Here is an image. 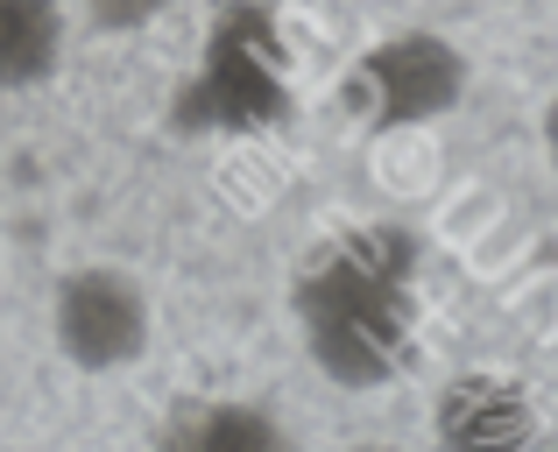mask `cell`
<instances>
[{
    "label": "cell",
    "mask_w": 558,
    "mask_h": 452,
    "mask_svg": "<svg viewBox=\"0 0 558 452\" xmlns=\"http://www.w3.org/2000/svg\"><path fill=\"white\" fill-rule=\"evenodd\" d=\"M50 332H57V354L85 375H121L149 354V297L128 269H71L57 283L50 304Z\"/></svg>",
    "instance_id": "cell-1"
},
{
    "label": "cell",
    "mask_w": 558,
    "mask_h": 452,
    "mask_svg": "<svg viewBox=\"0 0 558 452\" xmlns=\"http://www.w3.org/2000/svg\"><path fill=\"white\" fill-rule=\"evenodd\" d=\"M163 439L191 445V452H262V445H283V431H276L262 411H241V403H198V411L178 417Z\"/></svg>",
    "instance_id": "cell-3"
},
{
    "label": "cell",
    "mask_w": 558,
    "mask_h": 452,
    "mask_svg": "<svg viewBox=\"0 0 558 452\" xmlns=\"http://www.w3.org/2000/svg\"><path fill=\"white\" fill-rule=\"evenodd\" d=\"M64 57V14L57 0H0V93L43 85Z\"/></svg>",
    "instance_id": "cell-2"
},
{
    "label": "cell",
    "mask_w": 558,
    "mask_h": 452,
    "mask_svg": "<svg viewBox=\"0 0 558 452\" xmlns=\"http://www.w3.org/2000/svg\"><path fill=\"white\" fill-rule=\"evenodd\" d=\"M488 220H495V192H460L446 206V220H438V233H446V241H474Z\"/></svg>",
    "instance_id": "cell-5"
},
{
    "label": "cell",
    "mask_w": 558,
    "mask_h": 452,
    "mask_svg": "<svg viewBox=\"0 0 558 452\" xmlns=\"http://www.w3.org/2000/svg\"><path fill=\"white\" fill-rule=\"evenodd\" d=\"M517 255H523V233H502L495 247H481V269H488V261L502 269V261H517Z\"/></svg>",
    "instance_id": "cell-7"
},
{
    "label": "cell",
    "mask_w": 558,
    "mask_h": 452,
    "mask_svg": "<svg viewBox=\"0 0 558 452\" xmlns=\"http://www.w3.org/2000/svg\"><path fill=\"white\" fill-rule=\"evenodd\" d=\"M517 318L537 332V340H558V269L517 290Z\"/></svg>",
    "instance_id": "cell-4"
},
{
    "label": "cell",
    "mask_w": 558,
    "mask_h": 452,
    "mask_svg": "<svg viewBox=\"0 0 558 452\" xmlns=\"http://www.w3.org/2000/svg\"><path fill=\"white\" fill-rule=\"evenodd\" d=\"M99 28H142L149 14H163V0H85Z\"/></svg>",
    "instance_id": "cell-6"
}]
</instances>
